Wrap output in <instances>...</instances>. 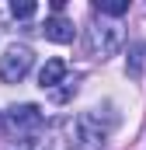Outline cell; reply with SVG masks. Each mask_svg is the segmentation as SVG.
<instances>
[{
  "instance_id": "cell-10",
  "label": "cell",
  "mask_w": 146,
  "mask_h": 150,
  "mask_svg": "<svg viewBox=\"0 0 146 150\" xmlns=\"http://www.w3.org/2000/svg\"><path fill=\"white\" fill-rule=\"evenodd\" d=\"M0 129H4V112H0Z\"/></svg>"
},
{
  "instance_id": "cell-7",
  "label": "cell",
  "mask_w": 146,
  "mask_h": 150,
  "mask_svg": "<svg viewBox=\"0 0 146 150\" xmlns=\"http://www.w3.org/2000/svg\"><path fill=\"white\" fill-rule=\"evenodd\" d=\"M143 67H146V42H132L129 45V59H125V70L129 77H143Z\"/></svg>"
},
{
  "instance_id": "cell-9",
  "label": "cell",
  "mask_w": 146,
  "mask_h": 150,
  "mask_svg": "<svg viewBox=\"0 0 146 150\" xmlns=\"http://www.w3.org/2000/svg\"><path fill=\"white\" fill-rule=\"evenodd\" d=\"M11 14H14V18H32V14H35V4H32V0H14V4H11Z\"/></svg>"
},
{
  "instance_id": "cell-6",
  "label": "cell",
  "mask_w": 146,
  "mask_h": 150,
  "mask_svg": "<svg viewBox=\"0 0 146 150\" xmlns=\"http://www.w3.org/2000/svg\"><path fill=\"white\" fill-rule=\"evenodd\" d=\"M63 77H66V63H63V59H49V63L42 67V74H38V84H42L45 91H52L56 84H63Z\"/></svg>"
},
{
  "instance_id": "cell-4",
  "label": "cell",
  "mask_w": 146,
  "mask_h": 150,
  "mask_svg": "<svg viewBox=\"0 0 146 150\" xmlns=\"http://www.w3.org/2000/svg\"><path fill=\"white\" fill-rule=\"evenodd\" d=\"M42 108L38 105H14L11 112H7V122H11V129H18V133H35L38 126H42Z\"/></svg>"
},
{
  "instance_id": "cell-1",
  "label": "cell",
  "mask_w": 146,
  "mask_h": 150,
  "mask_svg": "<svg viewBox=\"0 0 146 150\" xmlns=\"http://www.w3.org/2000/svg\"><path fill=\"white\" fill-rule=\"evenodd\" d=\"M66 136H70V147L73 150H101L108 129L98 122V115L84 112V115H77V119L66 122Z\"/></svg>"
},
{
  "instance_id": "cell-3",
  "label": "cell",
  "mask_w": 146,
  "mask_h": 150,
  "mask_svg": "<svg viewBox=\"0 0 146 150\" xmlns=\"http://www.w3.org/2000/svg\"><path fill=\"white\" fill-rule=\"evenodd\" d=\"M118 45H122V28L118 25H94V28H87V49H91V56H115L118 52Z\"/></svg>"
},
{
  "instance_id": "cell-8",
  "label": "cell",
  "mask_w": 146,
  "mask_h": 150,
  "mask_svg": "<svg viewBox=\"0 0 146 150\" xmlns=\"http://www.w3.org/2000/svg\"><path fill=\"white\" fill-rule=\"evenodd\" d=\"M94 11H98V14H108V18H122V14L129 11V0H98Z\"/></svg>"
},
{
  "instance_id": "cell-2",
  "label": "cell",
  "mask_w": 146,
  "mask_h": 150,
  "mask_svg": "<svg viewBox=\"0 0 146 150\" xmlns=\"http://www.w3.org/2000/svg\"><path fill=\"white\" fill-rule=\"evenodd\" d=\"M32 49L28 45H11L4 56H0V80L4 84H18V80H25L28 70H32Z\"/></svg>"
},
{
  "instance_id": "cell-5",
  "label": "cell",
  "mask_w": 146,
  "mask_h": 150,
  "mask_svg": "<svg viewBox=\"0 0 146 150\" xmlns=\"http://www.w3.org/2000/svg\"><path fill=\"white\" fill-rule=\"evenodd\" d=\"M42 32H45V38H49V42H56V45H66V42H73V35H77L73 21H70V18H63V14H52V18H45Z\"/></svg>"
}]
</instances>
